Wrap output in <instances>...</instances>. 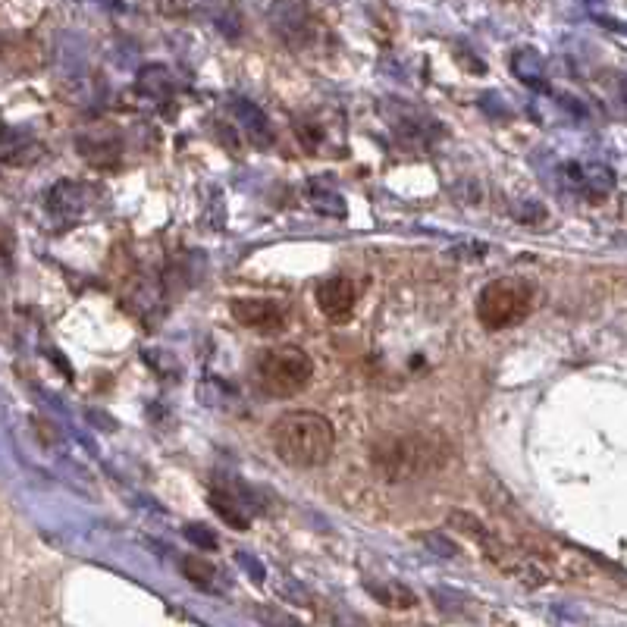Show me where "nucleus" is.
<instances>
[{"instance_id":"f257e3e1","label":"nucleus","mask_w":627,"mask_h":627,"mask_svg":"<svg viewBox=\"0 0 627 627\" xmlns=\"http://www.w3.org/2000/svg\"><path fill=\"white\" fill-rule=\"evenodd\" d=\"M452 461V443L436 430L389 433L370 446V464L386 483H405L436 474Z\"/></svg>"},{"instance_id":"f03ea898","label":"nucleus","mask_w":627,"mask_h":627,"mask_svg":"<svg viewBox=\"0 0 627 627\" xmlns=\"http://www.w3.org/2000/svg\"><path fill=\"white\" fill-rule=\"evenodd\" d=\"M273 449L289 468L308 471L327 464L336 452V430L317 411H289L270 427Z\"/></svg>"},{"instance_id":"7ed1b4c3","label":"nucleus","mask_w":627,"mask_h":627,"mask_svg":"<svg viewBox=\"0 0 627 627\" xmlns=\"http://www.w3.org/2000/svg\"><path fill=\"white\" fill-rule=\"evenodd\" d=\"M314 377V361L298 345H276L258 358V386L270 399H292L308 389Z\"/></svg>"},{"instance_id":"20e7f679","label":"nucleus","mask_w":627,"mask_h":627,"mask_svg":"<svg viewBox=\"0 0 627 627\" xmlns=\"http://www.w3.org/2000/svg\"><path fill=\"white\" fill-rule=\"evenodd\" d=\"M533 308V286L521 276H505V280L486 283L477 298V320L483 330L499 333L521 323Z\"/></svg>"},{"instance_id":"39448f33","label":"nucleus","mask_w":627,"mask_h":627,"mask_svg":"<svg viewBox=\"0 0 627 627\" xmlns=\"http://www.w3.org/2000/svg\"><path fill=\"white\" fill-rule=\"evenodd\" d=\"M270 22H273V32L286 44H292V48H305L317 29L308 0H273Z\"/></svg>"},{"instance_id":"423d86ee","label":"nucleus","mask_w":627,"mask_h":627,"mask_svg":"<svg viewBox=\"0 0 627 627\" xmlns=\"http://www.w3.org/2000/svg\"><path fill=\"white\" fill-rule=\"evenodd\" d=\"M229 311L242 327H248L254 333H264V336L283 333L289 323V308L276 298H236L229 305Z\"/></svg>"},{"instance_id":"0eeeda50","label":"nucleus","mask_w":627,"mask_h":627,"mask_svg":"<svg viewBox=\"0 0 627 627\" xmlns=\"http://www.w3.org/2000/svg\"><path fill=\"white\" fill-rule=\"evenodd\" d=\"M314 298H317V308L323 317L333 323H345L355 314V305H358V283L348 273H336L317 286Z\"/></svg>"},{"instance_id":"6e6552de","label":"nucleus","mask_w":627,"mask_h":627,"mask_svg":"<svg viewBox=\"0 0 627 627\" xmlns=\"http://www.w3.org/2000/svg\"><path fill=\"white\" fill-rule=\"evenodd\" d=\"M211 505H214V512L229 524V527H236V530H248L251 527V515H248V505H242L232 493H220L214 490L211 493Z\"/></svg>"},{"instance_id":"1a4fd4ad","label":"nucleus","mask_w":627,"mask_h":627,"mask_svg":"<svg viewBox=\"0 0 627 627\" xmlns=\"http://www.w3.org/2000/svg\"><path fill=\"white\" fill-rule=\"evenodd\" d=\"M367 593L377 596L386 609H414L417 606V596L408 587H402V584H377V587L370 584Z\"/></svg>"},{"instance_id":"9d476101","label":"nucleus","mask_w":627,"mask_h":627,"mask_svg":"<svg viewBox=\"0 0 627 627\" xmlns=\"http://www.w3.org/2000/svg\"><path fill=\"white\" fill-rule=\"evenodd\" d=\"M182 574L185 580H192L195 587L201 590H214V580H217V568L204 559V555H185L182 559Z\"/></svg>"},{"instance_id":"9b49d317","label":"nucleus","mask_w":627,"mask_h":627,"mask_svg":"<svg viewBox=\"0 0 627 627\" xmlns=\"http://www.w3.org/2000/svg\"><path fill=\"white\" fill-rule=\"evenodd\" d=\"M236 110H239V116H242L245 126H248V135L254 138V142H261V145H264L267 138H270V123H267V116H264L258 107H254V104H248V101H239Z\"/></svg>"},{"instance_id":"f8f14e48","label":"nucleus","mask_w":627,"mask_h":627,"mask_svg":"<svg viewBox=\"0 0 627 627\" xmlns=\"http://www.w3.org/2000/svg\"><path fill=\"white\" fill-rule=\"evenodd\" d=\"M185 537H189L192 543H198V546H204V549H217V537L204 524H189L185 527Z\"/></svg>"},{"instance_id":"ddd939ff","label":"nucleus","mask_w":627,"mask_h":627,"mask_svg":"<svg viewBox=\"0 0 627 627\" xmlns=\"http://www.w3.org/2000/svg\"><path fill=\"white\" fill-rule=\"evenodd\" d=\"M424 540H427L433 549H439V552H443L446 559H452V555H461V552H458V546H455V543H446L443 537H424Z\"/></svg>"},{"instance_id":"4468645a","label":"nucleus","mask_w":627,"mask_h":627,"mask_svg":"<svg viewBox=\"0 0 627 627\" xmlns=\"http://www.w3.org/2000/svg\"><path fill=\"white\" fill-rule=\"evenodd\" d=\"M98 4H104L110 10H123V0H98Z\"/></svg>"},{"instance_id":"2eb2a0df","label":"nucleus","mask_w":627,"mask_h":627,"mask_svg":"<svg viewBox=\"0 0 627 627\" xmlns=\"http://www.w3.org/2000/svg\"><path fill=\"white\" fill-rule=\"evenodd\" d=\"M593 4H599V0H593Z\"/></svg>"}]
</instances>
